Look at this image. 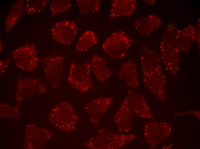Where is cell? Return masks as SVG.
<instances>
[{
	"label": "cell",
	"instance_id": "cell-1",
	"mask_svg": "<svg viewBox=\"0 0 200 149\" xmlns=\"http://www.w3.org/2000/svg\"><path fill=\"white\" fill-rule=\"evenodd\" d=\"M145 87L159 100L166 101V80L162 62L156 51L143 46L139 54Z\"/></svg>",
	"mask_w": 200,
	"mask_h": 149
},
{
	"label": "cell",
	"instance_id": "cell-2",
	"mask_svg": "<svg viewBox=\"0 0 200 149\" xmlns=\"http://www.w3.org/2000/svg\"><path fill=\"white\" fill-rule=\"evenodd\" d=\"M178 29L176 23H169L162 35L159 46L160 58L167 72L177 75L180 68V50L176 38Z\"/></svg>",
	"mask_w": 200,
	"mask_h": 149
},
{
	"label": "cell",
	"instance_id": "cell-3",
	"mask_svg": "<svg viewBox=\"0 0 200 149\" xmlns=\"http://www.w3.org/2000/svg\"><path fill=\"white\" fill-rule=\"evenodd\" d=\"M138 136L135 134H121L102 128L83 143L85 147L93 149H117L126 146Z\"/></svg>",
	"mask_w": 200,
	"mask_h": 149
},
{
	"label": "cell",
	"instance_id": "cell-4",
	"mask_svg": "<svg viewBox=\"0 0 200 149\" xmlns=\"http://www.w3.org/2000/svg\"><path fill=\"white\" fill-rule=\"evenodd\" d=\"M49 118L52 124L64 132H70L76 129L78 116L68 102L63 101L54 106L50 111Z\"/></svg>",
	"mask_w": 200,
	"mask_h": 149
},
{
	"label": "cell",
	"instance_id": "cell-5",
	"mask_svg": "<svg viewBox=\"0 0 200 149\" xmlns=\"http://www.w3.org/2000/svg\"><path fill=\"white\" fill-rule=\"evenodd\" d=\"M134 42L124 32L120 30L112 33L102 45L103 51L111 58L119 59L124 57Z\"/></svg>",
	"mask_w": 200,
	"mask_h": 149
},
{
	"label": "cell",
	"instance_id": "cell-6",
	"mask_svg": "<svg viewBox=\"0 0 200 149\" xmlns=\"http://www.w3.org/2000/svg\"><path fill=\"white\" fill-rule=\"evenodd\" d=\"M91 70V63L88 61L81 64L71 62L67 79L69 85L81 93L88 91L93 86Z\"/></svg>",
	"mask_w": 200,
	"mask_h": 149
},
{
	"label": "cell",
	"instance_id": "cell-7",
	"mask_svg": "<svg viewBox=\"0 0 200 149\" xmlns=\"http://www.w3.org/2000/svg\"><path fill=\"white\" fill-rule=\"evenodd\" d=\"M64 56L60 53H52L43 60V67L45 77L52 87L55 89L60 87L63 72Z\"/></svg>",
	"mask_w": 200,
	"mask_h": 149
},
{
	"label": "cell",
	"instance_id": "cell-8",
	"mask_svg": "<svg viewBox=\"0 0 200 149\" xmlns=\"http://www.w3.org/2000/svg\"><path fill=\"white\" fill-rule=\"evenodd\" d=\"M12 57L16 66L23 70L33 71L38 65L36 47L33 44H26L16 48L12 52Z\"/></svg>",
	"mask_w": 200,
	"mask_h": 149
},
{
	"label": "cell",
	"instance_id": "cell-9",
	"mask_svg": "<svg viewBox=\"0 0 200 149\" xmlns=\"http://www.w3.org/2000/svg\"><path fill=\"white\" fill-rule=\"evenodd\" d=\"M172 130V127L165 122H147L143 126L145 142L150 149L155 148L166 139Z\"/></svg>",
	"mask_w": 200,
	"mask_h": 149
},
{
	"label": "cell",
	"instance_id": "cell-10",
	"mask_svg": "<svg viewBox=\"0 0 200 149\" xmlns=\"http://www.w3.org/2000/svg\"><path fill=\"white\" fill-rule=\"evenodd\" d=\"M17 88L16 98L18 102L34 95L45 93L46 85L37 78L18 77L16 80Z\"/></svg>",
	"mask_w": 200,
	"mask_h": 149
},
{
	"label": "cell",
	"instance_id": "cell-11",
	"mask_svg": "<svg viewBox=\"0 0 200 149\" xmlns=\"http://www.w3.org/2000/svg\"><path fill=\"white\" fill-rule=\"evenodd\" d=\"M78 31L76 24L69 20L55 23L51 29V35L54 41L64 45L70 44L75 38Z\"/></svg>",
	"mask_w": 200,
	"mask_h": 149
},
{
	"label": "cell",
	"instance_id": "cell-12",
	"mask_svg": "<svg viewBox=\"0 0 200 149\" xmlns=\"http://www.w3.org/2000/svg\"><path fill=\"white\" fill-rule=\"evenodd\" d=\"M112 100V98L111 97H101L93 99L85 104V110L95 128L98 127Z\"/></svg>",
	"mask_w": 200,
	"mask_h": 149
},
{
	"label": "cell",
	"instance_id": "cell-13",
	"mask_svg": "<svg viewBox=\"0 0 200 149\" xmlns=\"http://www.w3.org/2000/svg\"><path fill=\"white\" fill-rule=\"evenodd\" d=\"M133 111L130 107L126 97L115 113L114 121L119 133H129L132 129Z\"/></svg>",
	"mask_w": 200,
	"mask_h": 149
},
{
	"label": "cell",
	"instance_id": "cell-14",
	"mask_svg": "<svg viewBox=\"0 0 200 149\" xmlns=\"http://www.w3.org/2000/svg\"><path fill=\"white\" fill-rule=\"evenodd\" d=\"M126 97L128 104L133 112L141 117L155 121L143 95L128 89Z\"/></svg>",
	"mask_w": 200,
	"mask_h": 149
},
{
	"label": "cell",
	"instance_id": "cell-15",
	"mask_svg": "<svg viewBox=\"0 0 200 149\" xmlns=\"http://www.w3.org/2000/svg\"><path fill=\"white\" fill-rule=\"evenodd\" d=\"M138 5L137 1L134 0H112L108 17L112 19L130 16L135 10Z\"/></svg>",
	"mask_w": 200,
	"mask_h": 149
},
{
	"label": "cell",
	"instance_id": "cell-16",
	"mask_svg": "<svg viewBox=\"0 0 200 149\" xmlns=\"http://www.w3.org/2000/svg\"><path fill=\"white\" fill-rule=\"evenodd\" d=\"M118 77L131 88L136 89L138 86L137 65L132 60L124 63L117 73Z\"/></svg>",
	"mask_w": 200,
	"mask_h": 149
},
{
	"label": "cell",
	"instance_id": "cell-17",
	"mask_svg": "<svg viewBox=\"0 0 200 149\" xmlns=\"http://www.w3.org/2000/svg\"><path fill=\"white\" fill-rule=\"evenodd\" d=\"M162 23L159 16L151 14L137 20L134 23V27L140 35L149 36L160 27Z\"/></svg>",
	"mask_w": 200,
	"mask_h": 149
},
{
	"label": "cell",
	"instance_id": "cell-18",
	"mask_svg": "<svg viewBox=\"0 0 200 149\" xmlns=\"http://www.w3.org/2000/svg\"><path fill=\"white\" fill-rule=\"evenodd\" d=\"M91 70L96 79L103 82L113 74L106 60L96 54H93L91 61Z\"/></svg>",
	"mask_w": 200,
	"mask_h": 149
},
{
	"label": "cell",
	"instance_id": "cell-19",
	"mask_svg": "<svg viewBox=\"0 0 200 149\" xmlns=\"http://www.w3.org/2000/svg\"><path fill=\"white\" fill-rule=\"evenodd\" d=\"M176 38L180 51L188 52L195 39V28L189 24L183 29H178Z\"/></svg>",
	"mask_w": 200,
	"mask_h": 149
},
{
	"label": "cell",
	"instance_id": "cell-20",
	"mask_svg": "<svg viewBox=\"0 0 200 149\" xmlns=\"http://www.w3.org/2000/svg\"><path fill=\"white\" fill-rule=\"evenodd\" d=\"M25 1L17 0L12 5L5 19V30L9 32L22 15L24 11Z\"/></svg>",
	"mask_w": 200,
	"mask_h": 149
},
{
	"label": "cell",
	"instance_id": "cell-21",
	"mask_svg": "<svg viewBox=\"0 0 200 149\" xmlns=\"http://www.w3.org/2000/svg\"><path fill=\"white\" fill-rule=\"evenodd\" d=\"M98 43L96 34L93 31L88 30L84 32L79 38L76 49L78 51H85Z\"/></svg>",
	"mask_w": 200,
	"mask_h": 149
},
{
	"label": "cell",
	"instance_id": "cell-22",
	"mask_svg": "<svg viewBox=\"0 0 200 149\" xmlns=\"http://www.w3.org/2000/svg\"><path fill=\"white\" fill-rule=\"evenodd\" d=\"M78 7L80 12L82 13L90 12L97 13L101 7L102 0H77Z\"/></svg>",
	"mask_w": 200,
	"mask_h": 149
},
{
	"label": "cell",
	"instance_id": "cell-23",
	"mask_svg": "<svg viewBox=\"0 0 200 149\" xmlns=\"http://www.w3.org/2000/svg\"><path fill=\"white\" fill-rule=\"evenodd\" d=\"M50 1L48 0H26L25 1L24 11L28 14H33L43 11Z\"/></svg>",
	"mask_w": 200,
	"mask_h": 149
},
{
	"label": "cell",
	"instance_id": "cell-24",
	"mask_svg": "<svg viewBox=\"0 0 200 149\" xmlns=\"http://www.w3.org/2000/svg\"><path fill=\"white\" fill-rule=\"evenodd\" d=\"M72 7L71 1L69 0H53L50 5L49 9L52 16L68 11Z\"/></svg>",
	"mask_w": 200,
	"mask_h": 149
},
{
	"label": "cell",
	"instance_id": "cell-25",
	"mask_svg": "<svg viewBox=\"0 0 200 149\" xmlns=\"http://www.w3.org/2000/svg\"><path fill=\"white\" fill-rule=\"evenodd\" d=\"M11 58L6 60H0V74L2 75L6 71L11 62Z\"/></svg>",
	"mask_w": 200,
	"mask_h": 149
},
{
	"label": "cell",
	"instance_id": "cell-26",
	"mask_svg": "<svg viewBox=\"0 0 200 149\" xmlns=\"http://www.w3.org/2000/svg\"><path fill=\"white\" fill-rule=\"evenodd\" d=\"M195 30V39L198 49L200 50V19L199 18L197 20Z\"/></svg>",
	"mask_w": 200,
	"mask_h": 149
},
{
	"label": "cell",
	"instance_id": "cell-27",
	"mask_svg": "<svg viewBox=\"0 0 200 149\" xmlns=\"http://www.w3.org/2000/svg\"><path fill=\"white\" fill-rule=\"evenodd\" d=\"M144 2L148 4H153L155 2V0H144Z\"/></svg>",
	"mask_w": 200,
	"mask_h": 149
},
{
	"label": "cell",
	"instance_id": "cell-28",
	"mask_svg": "<svg viewBox=\"0 0 200 149\" xmlns=\"http://www.w3.org/2000/svg\"><path fill=\"white\" fill-rule=\"evenodd\" d=\"M3 44L1 40H0V52L2 49L3 48Z\"/></svg>",
	"mask_w": 200,
	"mask_h": 149
}]
</instances>
